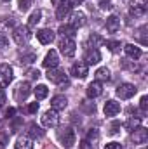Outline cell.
I'll return each instance as SVG.
<instances>
[{
	"instance_id": "cell-1",
	"label": "cell",
	"mask_w": 148,
	"mask_h": 149,
	"mask_svg": "<svg viewBox=\"0 0 148 149\" xmlns=\"http://www.w3.org/2000/svg\"><path fill=\"white\" fill-rule=\"evenodd\" d=\"M58 137H59V141H61V144H63L65 148H72V146L75 144V141H77L75 130L72 128V127H63V128H59Z\"/></svg>"
},
{
	"instance_id": "cell-2",
	"label": "cell",
	"mask_w": 148,
	"mask_h": 149,
	"mask_svg": "<svg viewBox=\"0 0 148 149\" xmlns=\"http://www.w3.org/2000/svg\"><path fill=\"white\" fill-rule=\"evenodd\" d=\"M12 37H14V42L18 45H26L32 38V31L28 26H16L12 31Z\"/></svg>"
},
{
	"instance_id": "cell-3",
	"label": "cell",
	"mask_w": 148,
	"mask_h": 149,
	"mask_svg": "<svg viewBox=\"0 0 148 149\" xmlns=\"http://www.w3.org/2000/svg\"><path fill=\"white\" fill-rule=\"evenodd\" d=\"M138 92V88L132 85V83H120L118 87H117V90H115V94H117V97H120V99H131L134 94Z\"/></svg>"
},
{
	"instance_id": "cell-4",
	"label": "cell",
	"mask_w": 148,
	"mask_h": 149,
	"mask_svg": "<svg viewBox=\"0 0 148 149\" xmlns=\"http://www.w3.org/2000/svg\"><path fill=\"white\" fill-rule=\"evenodd\" d=\"M147 7H148L147 0H131L129 12H131V16H134V17H141V16H145Z\"/></svg>"
},
{
	"instance_id": "cell-5",
	"label": "cell",
	"mask_w": 148,
	"mask_h": 149,
	"mask_svg": "<svg viewBox=\"0 0 148 149\" xmlns=\"http://www.w3.org/2000/svg\"><path fill=\"white\" fill-rule=\"evenodd\" d=\"M14 80V71L9 64H0V88L9 87V83Z\"/></svg>"
},
{
	"instance_id": "cell-6",
	"label": "cell",
	"mask_w": 148,
	"mask_h": 149,
	"mask_svg": "<svg viewBox=\"0 0 148 149\" xmlns=\"http://www.w3.org/2000/svg\"><path fill=\"white\" fill-rule=\"evenodd\" d=\"M47 80L49 81H52V83H58V85H66L68 83V78H66V74L63 70H58V68H51L49 71H47Z\"/></svg>"
},
{
	"instance_id": "cell-7",
	"label": "cell",
	"mask_w": 148,
	"mask_h": 149,
	"mask_svg": "<svg viewBox=\"0 0 148 149\" xmlns=\"http://www.w3.org/2000/svg\"><path fill=\"white\" fill-rule=\"evenodd\" d=\"M59 50L65 57H72L77 50V45H75V40L73 38H63L59 42Z\"/></svg>"
},
{
	"instance_id": "cell-8",
	"label": "cell",
	"mask_w": 148,
	"mask_h": 149,
	"mask_svg": "<svg viewBox=\"0 0 148 149\" xmlns=\"http://www.w3.org/2000/svg\"><path fill=\"white\" fill-rule=\"evenodd\" d=\"M58 123H59V114H58V111L49 109V111L44 113V116H42V125L44 127L51 128V127H56Z\"/></svg>"
},
{
	"instance_id": "cell-9",
	"label": "cell",
	"mask_w": 148,
	"mask_h": 149,
	"mask_svg": "<svg viewBox=\"0 0 148 149\" xmlns=\"http://www.w3.org/2000/svg\"><path fill=\"white\" fill-rule=\"evenodd\" d=\"M131 141L134 144H145L148 141V128L145 127H138L131 132Z\"/></svg>"
},
{
	"instance_id": "cell-10",
	"label": "cell",
	"mask_w": 148,
	"mask_h": 149,
	"mask_svg": "<svg viewBox=\"0 0 148 149\" xmlns=\"http://www.w3.org/2000/svg\"><path fill=\"white\" fill-rule=\"evenodd\" d=\"M99 61H101V54H99V50L89 47V49L85 50V54H84V63H85L87 66H92V64H98Z\"/></svg>"
},
{
	"instance_id": "cell-11",
	"label": "cell",
	"mask_w": 148,
	"mask_h": 149,
	"mask_svg": "<svg viewBox=\"0 0 148 149\" xmlns=\"http://www.w3.org/2000/svg\"><path fill=\"white\" fill-rule=\"evenodd\" d=\"M70 73L73 74L75 78L84 80V78L89 74V66H87L85 63H75L73 66H72V70H70Z\"/></svg>"
},
{
	"instance_id": "cell-12",
	"label": "cell",
	"mask_w": 148,
	"mask_h": 149,
	"mask_svg": "<svg viewBox=\"0 0 148 149\" xmlns=\"http://www.w3.org/2000/svg\"><path fill=\"white\" fill-rule=\"evenodd\" d=\"M101 92H103V85H101V81H98V80L92 81V83H89L87 88H85V94H87L89 99H94V97L101 95Z\"/></svg>"
},
{
	"instance_id": "cell-13",
	"label": "cell",
	"mask_w": 148,
	"mask_h": 149,
	"mask_svg": "<svg viewBox=\"0 0 148 149\" xmlns=\"http://www.w3.org/2000/svg\"><path fill=\"white\" fill-rule=\"evenodd\" d=\"M37 38H38V42L44 43V45L52 43V40H54V31L49 30V28H42V30L37 31Z\"/></svg>"
},
{
	"instance_id": "cell-14",
	"label": "cell",
	"mask_w": 148,
	"mask_h": 149,
	"mask_svg": "<svg viewBox=\"0 0 148 149\" xmlns=\"http://www.w3.org/2000/svg\"><path fill=\"white\" fill-rule=\"evenodd\" d=\"M58 64H59L58 52H56V50H49L47 56H45V59H44V66L51 70V68H58Z\"/></svg>"
},
{
	"instance_id": "cell-15",
	"label": "cell",
	"mask_w": 148,
	"mask_h": 149,
	"mask_svg": "<svg viewBox=\"0 0 148 149\" xmlns=\"http://www.w3.org/2000/svg\"><path fill=\"white\" fill-rule=\"evenodd\" d=\"M70 21H72V26H73L75 30L77 28H82L85 24V14L82 10H75V12H72V16H70Z\"/></svg>"
},
{
	"instance_id": "cell-16",
	"label": "cell",
	"mask_w": 148,
	"mask_h": 149,
	"mask_svg": "<svg viewBox=\"0 0 148 149\" xmlns=\"http://www.w3.org/2000/svg\"><path fill=\"white\" fill-rule=\"evenodd\" d=\"M51 106H52L54 111H63L68 106V99L65 95H54L52 101H51Z\"/></svg>"
},
{
	"instance_id": "cell-17",
	"label": "cell",
	"mask_w": 148,
	"mask_h": 149,
	"mask_svg": "<svg viewBox=\"0 0 148 149\" xmlns=\"http://www.w3.org/2000/svg\"><path fill=\"white\" fill-rule=\"evenodd\" d=\"M124 50H125L127 57H131V59H134V61H138V59L141 57V49L136 47L134 43H127V45H124Z\"/></svg>"
},
{
	"instance_id": "cell-18",
	"label": "cell",
	"mask_w": 148,
	"mask_h": 149,
	"mask_svg": "<svg viewBox=\"0 0 148 149\" xmlns=\"http://www.w3.org/2000/svg\"><path fill=\"white\" fill-rule=\"evenodd\" d=\"M30 92H32L30 90V83H26V81L25 83H19L18 88H16V99L18 101H25L30 95Z\"/></svg>"
},
{
	"instance_id": "cell-19",
	"label": "cell",
	"mask_w": 148,
	"mask_h": 149,
	"mask_svg": "<svg viewBox=\"0 0 148 149\" xmlns=\"http://www.w3.org/2000/svg\"><path fill=\"white\" fill-rule=\"evenodd\" d=\"M120 113V104L117 102V101H106V104H105V114L106 116H115V114H118Z\"/></svg>"
},
{
	"instance_id": "cell-20",
	"label": "cell",
	"mask_w": 148,
	"mask_h": 149,
	"mask_svg": "<svg viewBox=\"0 0 148 149\" xmlns=\"http://www.w3.org/2000/svg\"><path fill=\"white\" fill-rule=\"evenodd\" d=\"M120 28V19L117 16H110L106 17V31L108 33H117Z\"/></svg>"
},
{
	"instance_id": "cell-21",
	"label": "cell",
	"mask_w": 148,
	"mask_h": 149,
	"mask_svg": "<svg viewBox=\"0 0 148 149\" xmlns=\"http://www.w3.org/2000/svg\"><path fill=\"white\" fill-rule=\"evenodd\" d=\"M14 149H33V141H32V137H30V135L19 137L18 142H16V146H14Z\"/></svg>"
},
{
	"instance_id": "cell-22",
	"label": "cell",
	"mask_w": 148,
	"mask_h": 149,
	"mask_svg": "<svg viewBox=\"0 0 148 149\" xmlns=\"http://www.w3.org/2000/svg\"><path fill=\"white\" fill-rule=\"evenodd\" d=\"M70 10H72V5H70L68 2H63V3H59V5H58L56 17H58V19H65V17L70 14Z\"/></svg>"
},
{
	"instance_id": "cell-23",
	"label": "cell",
	"mask_w": 148,
	"mask_h": 149,
	"mask_svg": "<svg viewBox=\"0 0 148 149\" xmlns=\"http://www.w3.org/2000/svg\"><path fill=\"white\" fill-rule=\"evenodd\" d=\"M58 31H59V35H61L63 38H73V37H75V31H77V30H75L72 24H61Z\"/></svg>"
},
{
	"instance_id": "cell-24",
	"label": "cell",
	"mask_w": 148,
	"mask_h": 149,
	"mask_svg": "<svg viewBox=\"0 0 148 149\" xmlns=\"http://www.w3.org/2000/svg\"><path fill=\"white\" fill-rule=\"evenodd\" d=\"M40 17H42V12H40L38 9L32 12V16H30V19H28V28H30V30H32V28H35L38 23H40Z\"/></svg>"
},
{
	"instance_id": "cell-25",
	"label": "cell",
	"mask_w": 148,
	"mask_h": 149,
	"mask_svg": "<svg viewBox=\"0 0 148 149\" xmlns=\"http://www.w3.org/2000/svg\"><path fill=\"white\" fill-rule=\"evenodd\" d=\"M89 43H91L92 49H98L99 45H105V38L99 37V35H96V33H92V35L89 37Z\"/></svg>"
},
{
	"instance_id": "cell-26",
	"label": "cell",
	"mask_w": 148,
	"mask_h": 149,
	"mask_svg": "<svg viewBox=\"0 0 148 149\" xmlns=\"http://www.w3.org/2000/svg\"><path fill=\"white\" fill-rule=\"evenodd\" d=\"M140 123H141V120H140L138 116H136V118H134V116H131V118L125 121V128H127L129 132H132L134 128H138V127H140Z\"/></svg>"
},
{
	"instance_id": "cell-27",
	"label": "cell",
	"mask_w": 148,
	"mask_h": 149,
	"mask_svg": "<svg viewBox=\"0 0 148 149\" xmlns=\"http://www.w3.org/2000/svg\"><path fill=\"white\" fill-rule=\"evenodd\" d=\"M28 134H30V137H42V135H44V130H42L38 125H35V123H30Z\"/></svg>"
},
{
	"instance_id": "cell-28",
	"label": "cell",
	"mask_w": 148,
	"mask_h": 149,
	"mask_svg": "<svg viewBox=\"0 0 148 149\" xmlns=\"http://www.w3.org/2000/svg\"><path fill=\"white\" fill-rule=\"evenodd\" d=\"M49 95V88L45 87V85H37V88H35V97H37L38 101L40 99H45Z\"/></svg>"
},
{
	"instance_id": "cell-29",
	"label": "cell",
	"mask_w": 148,
	"mask_h": 149,
	"mask_svg": "<svg viewBox=\"0 0 148 149\" xmlns=\"http://www.w3.org/2000/svg\"><path fill=\"white\" fill-rule=\"evenodd\" d=\"M94 74H96V80H98V81H106V80H110V71H108L106 68H99Z\"/></svg>"
},
{
	"instance_id": "cell-30",
	"label": "cell",
	"mask_w": 148,
	"mask_h": 149,
	"mask_svg": "<svg viewBox=\"0 0 148 149\" xmlns=\"http://www.w3.org/2000/svg\"><path fill=\"white\" fill-rule=\"evenodd\" d=\"M105 45H106V47L110 49L111 52H118V50H120V47H122L118 40H108V42L105 40Z\"/></svg>"
},
{
	"instance_id": "cell-31",
	"label": "cell",
	"mask_w": 148,
	"mask_h": 149,
	"mask_svg": "<svg viewBox=\"0 0 148 149\" xmlns=\"http://www.w3.org/2000/svg\"><path fill=\"white\" fill-rule=\"evenodd\" d=\"M12 26H14V21H12V19H4V21H0V31H2V33H7Z\"/></svg>"
},
{
	"instance_id": "cell-32",
	"label": "cell",
	"mask_w": 148,
	"mask_h": 149,
	"mask_svg": "<svg viewBox=\"0 0 148 149\" xmlns=\"http://www.w3.org/2000/svg\"><path fill=\"white\" fill-rule=\"evenodd\" d=\"M35 59H37L35 52H30V54H23V56H21V64H32Z\"/></svg>"
},
{
	"instance_id": "cell-33",
	"label": "cell",
	"mask_w": 148,
	"mask_h": 149,
	"mask_svg": "<svg viewBox=\"0 0 148 149\" xmlns=\"http://www.w3.org/2000/svg\"><path fill=\"white\" fill-rule=\"evenodd\" d=\"M30 5H32V0H19V2H18V7H19V10H23V12H26V10L30 9Z\"/></svg>"
},
{
	"instance_id": "cell-34",
	"label": "cell",
	"mask_w": 148,
	"mask_h": 149,
	"mask_svg": "<svg viewBox=\"0 0 148 149\" xmlns=\"http://www.w3.org/2000/svg\"><path fill=\"white\" fill-rule=\"evenodd\" d=\"M145 31H147V26H141L140 31H138V38H140V42H141L143 45H147L148 43V38L145 37Z\"/></svg>"
},
{
	"instance_id": "cell-35",
	"label": "cell",
	"mask_w": 148,
	"mask_h": 149,
	"mask_svg": "<svg viewBox=\"0 0 148 149\" xmlns=\"http://www.w3.org/2000/svg\"><path fill=\"white\" fill-rule=\"evenodd\" d=\"M122 66H124L125 70H129V71H138V70H140V66H138L136 63H134V64H131L129 61H124V63H122Z\"/></svg>"
},
{
	"instance_id": "cell-36",
	"label": "cell",
	"mask_w": 148,
	"mask_h": 149,
	"mask_svg": "<svg viewBox=\"0 0 148 149\" xmlns=\"http://www.w3.org/2000/svg\"><path fill=\"white\" fill-rule=\"evenodd\" d=\"M118 130H120V121H113V123L110 125V130H108V134H110V135H115Z\"/></svg>"
},
{
	"instance_id": "cell-37",
	"label": "cell",
	"mask_w": 148,
	"mask_h": 149,
	"mask_svg": "<svg viewBox=\"0 0 148 149\" xmlns=\"http://www.w3.org/2000/svg\"><path fill=\"white\" fill-rule=\"evenodd\" d=\"M140 108H141V111H143V113L148 111V97H147V95H143V97H141V101H140Z\"/></svg>"
},
{
	"instance_id": "cell-38",
	"label": "cell",
	"mask_w": 148,
	"mask_h": 149,
	"mask_svg": "<svg viewBox=\"0 0 148 149\" xmlns=\"http://www.w3.org/2000/svg\"><path fill=\"white\" fill-rule=\"evenodd\" d=\"M21 123H23V120H21V118H14V120H12V132H18Z\"/></svg>"
},
{
	"instance_id": "cell-39",
	"label": "cell",
	"mask_w": 148,
	"mask_h": 149,
	"mask_svg": "<svg viewBox=\"0 0 148 149\" xmlns=\"http://www.w3.org/2000/svg\"><path fill=\"white\" fill-rule=\"evenodd\" d=\"M37 111H38V102L35 101V102H32V104L28 106V113H30V114H35Z\"/></svg>"
},
{
	"instance_id": "cell-40",
	"label": "cell",
	"mask_w": 148,
	"mask_h": 149,
	"mask_svg": "<svg viewBox=\"0 0 148 149\" xmlns=\"http://www.w3.org/2000/svg\"><path fill=\"white\" fill-rule=\"evenodd\" d=\"M99 7L101 9H111V0H99Z\"/></svg>"
},
{
	"instance_id": "cell-41",
	"label": "cell",
	"mask_w": 148,
	"mask_h": 149,
	"mask_svg": "<svg viewBox=\"0 0 148 149\" xmlns=\"http://www.w3.org/2000/svg\"><path fill=\"white\" fill-rule=\"evenodd\" d=\"M5 101H7L5 90H4V88H0V106H4V104H5Z\"/></svg>"
},
{
	"instance_id": "cell-42",
	"label": "cell",
	"mask_w": 148,
	"mask_h": 149,
	"mask_svg": "<svg viewBox=\"0 0 148 149\" xmlns=\"http://www.w3.org/2000/svg\"><path fill=\"white\" fill-rule=\"evenodd\" d=\"M92 139H98V132H96L94 128H92V130L87 134V141H92Z\"/></svg>"
},
{
	"instance_id": "cell-43",
	"label": "cell",
	"mask_w": 148,
	"mask_h": 149,
	"mask_svg": "<svg viewBox=\"0 0 148 149\" xmlns=\"http://www.w3.org/2000/svg\"><path fill=\"white\" fill-rule=\"evenodd\" d=\"M105 149H120V144L118 142H110V144H106Z\"/></svg>"
},
{
	"instance_id": "cell-44",
	"label": "cell",
	"mask_w": 148,
	"mask_h": 149,
	"mask_svg": "<svg viewBox=\"0 0 148 149\" xmlns=\"http://www.w3.org/2000/svg\"><path fill=\"white\" fill-rule=\"evenodd\" d=\"M7 45H9V42H7V38L4 37V35H2V37H0V49H5Z\"/></svg>"
},
{
	"instance_id": "cell-45",
	"label": "cell",
	"mask_w": 148,
	"mask_h": 149,
	"mask_svg": "<svg viewBox=\"0 0 148 149\" xmlns=\"http://www.w3.org/2000/svg\"><path fill=\"white\" fill-rule=\"evenodd\" d=\"M7 142H9V137H7L5 134H0V144H2V146H5Z\"/></svg>"
},
{
	"instance_id": "cell-46",
	"label": "cell",
	"mask_w": 148,
	"mask_h": 149,
	"mask_svg": "<svg viewBox=\"0 0 148 149\" xmlns=\"http://www.w3.org/2000/svg\"><path fill=\"white\" fill-rule=\"evenodd\" d=\"M28 74H30L32 78H38V76H40V73H38V70H37V71H35V70H30V71H28Z\"/></svg>"
},
{
	"instance_id": "cell-47",
	"label": "cell",
	"mask_w": 148,
	"mask_h": 149,
	"mask_svg": "<svg viewBox=\"0 0 148 149\" xmlns=\"http://www.w3.org/2000/svg\"><path fill=\"white\" fill-rule=\"evenodd\" d=\"M14 113H16V109H14V108H9V109L5 111V116H7V118H12V114H14Z\"/></svg>"
},
{
	"instance_id": "cell-48",
	"label": "cell",
	"mask_w": 148,
	"mask_h": 149,
	"mask_svg": "<svg viewBox=\"0 0 148 149\" xmlns=\"http://www.w3.org/2000/svg\"><path fill=\"white\" fill-rule=\"evenodd\" d=\"M80 148H82V149H91V146H89V141H82Z\"/></svg>"
},
{
	"instance_id": "cell-49",
	"label": "cell",
	"mask_w": 148,
	"mask_h": 149,
	"mask_svg": "<svg viewBox=\"0 0 148 149\" xmlns=\"http://www.w3.org/2000/svg\"><path fill=\"white\" fill-rule=\"evenodd\" d=\"M51 2H52V5H56V7H58L59 3H63V2H66V0H51Z\"/></svg>"
},
{
	"instance_id": "cell-50",
	"label": "cell",
	"mask_w": 148,
	"mask_h": 149,
	"mask_svg": "<svg viewBox=\"0 0 148 149\" xmlns=\"http://www.w3.org/2000/svg\"><path fill=\"white\" fill-rule=\"evenodd\" d=\"M2 2H11V0H2Z\"/></svg>"
},
{
	"instance_id": "cell-51",
	"label": "cell",
	"mask_w": 148,
	"mask_h": 149,
	"mask_svg": "<svg viewBox=\"0 0 148 149\" xmlns=\"http://www.w3.org/2000/svg\"><path fill=\"white\" fill-rule=\"evenodd\" d=\"M0 149H4V146H2V144H0Z\"/></svg>"
}]
</instances>
